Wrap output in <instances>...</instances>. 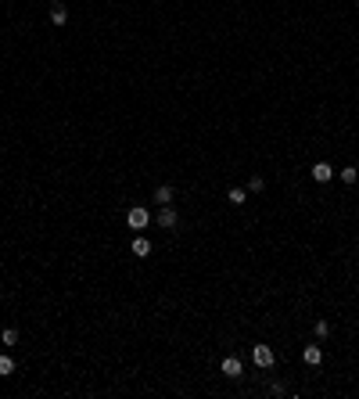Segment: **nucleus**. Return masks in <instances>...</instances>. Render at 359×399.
Segmentation results:
<instances>
[{
  "mask_svg": "<svg viewBox=\"0 0 359 399\" xmlns=\"http://www.w3.org/2000/svg\"><path fill=\"white\" fill-rule=\"evenodd\" d=\"M252 360H255L262 371H269V367L276 364V356H273V349H269V345H252Z\"/></svg>",
  "mask_w": 359,
  "mask_h": 399,
  "instance_id": "1",
  "label": "nucleus"
},
{
  "mask_svg": "<svg viewBox=\"0 0 359 399\" xmlns=\"http://www.w3.org/2000/svg\"><path fill=\"white\" fill-rule=\"evenodd\" d=\"M126 223H130V227H133V230H144V227H147V223H151V212H147V209H140V205H137V209H130V216H126Z\"/></svg>",
  "mask_w": 359,
  "mask_h": 399,
  "instance_id": "2",
  "label": "nucleus"
},
{
  "mask_svg": "<svg viewBox=\"0 0 359 399\" xmlns=\"http://www.w3.org/2000/svg\"><path fill=\"white\" fill-rule=\"evenodd\" d=\"M309 173H312V180H316V184H327V180H334V169H331V162H316Z\"/></svg>",
  "mask_w": 359,
  "mask_h": 399,
  "instance_id": "3",
  "label": "nucleus"
},
{
  "mask_svg": "<svg viewBox=\"0 0 359 399\" xmlns=\"http://www.w3.org/2000/svg\"><path fill=\"white\" fill-rule=\"evenodd\" d=\"M176 223H180V216L173 212V205H162V209H158V227L169 230V227H176Z\"/></svg>",
  "mask_w": 359,
  "mask_h": 399,
  "instance_id": "4",
  "label": "nucleus"
},
{
  "mask_svg": "<svg viewBox=\"0 0 359 399\" xmlns=\"http://www.w3.org/2000/svg\"><path fill=\"white\" fill-rule=\"evenodd\" d=\"M223 374H226V378H241V374H245L241 360H237V356H226V360H223Z\"/></svg>",
  "mask_w": 359,
  "mask_h": 399,
  "instance_id": "5",
  "label": "nucleus"
},
{
  "mask_svg": "<svg viewBox=\"0 0 359 399\" xmlns=\"http://www.w3.org/2000/svg\"><path fill=\"white\" fill-rule=\"evenodd\" d=\"M302 360H305V364H312V367H316V364H320V360H324V349H320V345H309V349H305V352H302Z\"/></svg>",
  "mask_w": 359,
  "mask_h": 399,
  "instance_id": "6",
  "label": "nucleus"
},
{
  "mask_svg": "<svg viewBox=\"0 0 359 399\" xmlns=\"http://www.w3.org/2000/svg\"><path fill=\"white\" fill-rule=\"evenodd\" d=\"M133 256H151V241H147V237H133Z\"/></svg>",
  "mask_w": 359,
  "mask_h": 399,
  "instance_id": "7",
  "label": "nucleus"
},
{
  "mask_svg": "<svg viewBox=\"0 0 359 399\" xmlns=\"http://www.w3.org/2000/svg\"><path fill=\"white\" fill-rule=\"evenodd\" d=\"M154 202H158V205H169V202H173V187H158V191H154Z\"/></svg>",
  "mask_w": 359,
  "mask_h": 399,
  "instance_id": "8",
  "label": "nucleus"
},
{
  "mask_svg": "<svg viewBox=\"0 0 359 399\" xmlns=\"http://www.w3.org/2000/svg\"><path fill=\"white\" fill-rule=\"evenodd\" d=\"M51 22H54V25H65V22H68V11H65L61 4H54V11H51Z\"/></svg>",
  "mask_w": 359,
  "mask_h": 399,
  "instance_id": "9",
  "label": "nucleus"
},
{
  "mask_svg": "<svg viewBox=\"0 0 359 399\" xmlns=\"http://www.w3.org/2000/svg\"><path fill=\"white\" fill-rule=\"evenodd\" d=\"M226 202L241 205V202H245V191H241V187H230V191H226Z\"/></svg>",
  "mask_w": 359,
  "mask_h": 399,
  "instance_id": "10",
  "label": "nucleus"
},
{
  "mask_svg": "<svg viewBox=\"0 0 359 399\" xmlns=\"http://www.w3.org/2000/svg\"><path fill=\"white\" fill-rule=\"evenodd\" d=\"M0 374H15V360H11V356H0Z\"/></svg>",
  "mask_w": 359,
  "mask_h": 399,
  "instance_id": "11",
  "label": "nucleus"
},
{
  "mask_svg": "<svg viewBox=\"0 0 359 399\" xmlns=\"http://www.w3.org/2000/svg\"><path fill=\"white\" fill-rule=\"evenodd\" d=\"M0 342H4V345H15V342H18V331H15V328H4V335H0Z\"/></svg>",
  "mask_w": 359,
  "mask_h": 399,
  "instance_id": "12",
  "label": "nucleus"
},
{
  "mask_svg": "<svg viewBox=\"0 0 359 399\" xmlns=\"http://www.w3.org/2000/svg\"><path fill=\"white\" fill-rule=\"evenodd\" d=\"M338 176H341V180H345V184H355V176H359V173H355V169H352V166H345V169H341V173H338Z\"/></svg>",
  "mask_w": 359,
  "mask_h": 399,
  "instance_id": "13",
  "label": "nucleus"
},
{
  "mask_svg": "<svg viewBox=\"0 0 359 399\" xmlns=\"http://www.w3.org/2000/svg\"><path fill=\"white\" fill-rule=\"evenodd\" d=\"M331 335V324L327 320H316V338H327Z\"/></svg>",
  "mask_w": 359,
  "mask_h": 399,
  "instance_id": "14",
  "label": "nucleus"
},
{
  "mask_svg": "<svg viewBox=\"0 0 359 399\" xmlns=\"http://www.w3.org/2000/svg\"><path fill=\"white\" fill-rule=\"evenodd\" d=\"M248 191H262V176H252L248 180Z\"/></svg>",
  "mask_w": 359,
  "mask_h": 399,
  "instance_id": "15",
  "label": "nucleus"
}]
</instances>
